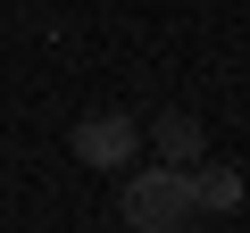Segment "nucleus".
<instances>
[{
  "label": "nucleus",
  "mask_w": 250,
  "mask_h": 233,
  "mask_svg": "<svg viewBox=\"0 0 250 233\" xmlns=\"http://www.w3.org/2000/svg\"><path fill=\"white\" fill-rule=\"evenodd\" d=\"M117 216L134 225V233H192L200 225V208H192V175L184 167H134L125 175V192H117Z\"/></svg>",
  "instance_id": "obj_1"
},
{
  "label": "nucleus",
  "mask_w": 250,
  "mask_h": 233,
  "mask_svg": "<svg viewBox=\"0 0 250 233\" xmlns=\"http://www.w3.org/2000/svg\"><path fill=\"white\" fill-rule=\"evenodd\" d=\"M67 150H75L83 167H100V175H108V167H125V158L142 150V125H134L125 108H92V116H75Z\"/></svg>",
  "instance_id": "obj_2"
},
{
  "label": "nucleus",
  "mask_w": 250,
  "mask_h": 233,
  "mask_svg": "<svg viewBox=\"0 0 250 233\" xmlns=\"http://www.w3.org/2000/svg\"><path fill=\"white\" fill-rule=\"evenodd\" d=\"M184 175H192V208H200V216H233V208H242V175H233V167L192 158Z\"/></svg>",
  "instance_id": "obj_3"
},
{
  "label": "nucleus",
  "mask_w": 250,
  "mask_h": 233,
  "mask_svg": "<svg viewBox=\"0 0 250 233\" xmlns=\"http://www.w3.org/2000/svg\"><path fill=\"white\" fill-rule=\"evenodd\" d=\"M142 142H150L167 167H192V158H200V116H192V108H167V116H159Z\"/></svg>",
  "instance_id": "obj_4"
}]
</instances>
